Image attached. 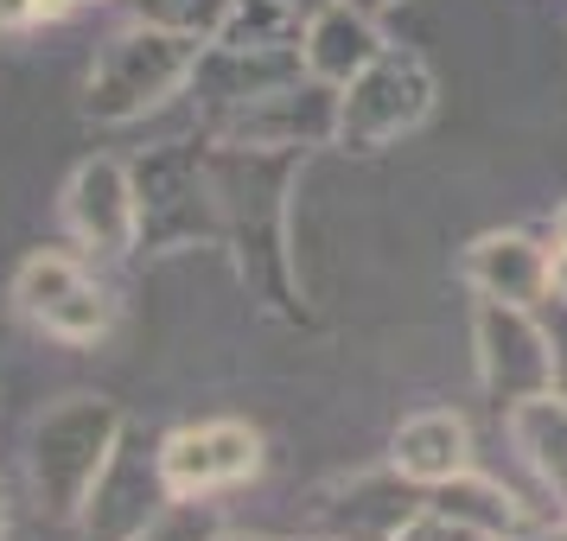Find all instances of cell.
Wrapping results in <instances>:
<instances>
[{"label":"cell","mask_w":567,"mask_h":541,"mask_svg":"<svg viewBox=\"0 0 567 541\" xmlns=\"http://www.w3.org/2000/svg\"><path fill=\"white\" fill-rule=\"evenodd\" d=\"M548 249L529 230H485L460 249V274L472 293L485 300H511V306H548Z\"/></svg>","instance_id":"cell-12"},{"label":"cell","mask_w":567,"mask_h":541,"mask_svg":"<svg viewBox=\"0 0 567 541\" xmlns=\"http://www.w3.org/2000/svg\"><path fill=\"white\" fill-rule=\"evenodd\" d=\"M555 529H561V535H567V516H561V522H555Z\"/></svg>","instance_id":"cell-30"},{"label":"cell","mask_w":567,"mask_h":541,"mask_svg":"<svg viewBox=\"0 0 567 541\" xmlns=\"http://www.w3.org/2000/svg\"><path fill=\"white\" fill-rule=\"evenodd\" d=\"M548 242H567V205L555 210V236H548Z\"/></svg>","instance_id":"cell-28"},{"label":"cell","mask_w":567,"mask_h":541,"mask_svg":"<svg viewBox=\"0 0 567 541\" xmlns=\"http://www.w3.org/2000/svg\"><path fill=\"white\" fill-rule=\"evenodd\" d=\"M395 541H446V529H440L434 516L421 510V516H414V522H409V529H402V535H395Z\"/></svg>","instance_id":"cell-24"},{"label":"cell","mask_w":567,"mask_h":541,"mask_svg":"<svg viewBox=\"0 0 567 541\" xmlns=\"http://www.w3.org/2000/svg\"><path fill=\"white\" fill-rule=\"evenodd\" d=\"M64 230L90 261H122L141 249V191L128 159L96 154L64 179Z\"/></svg>","instance_id":"cell-9"},{"label":"cell","mask_w":567,"mask_h":541,"mask_svg":"<svg viewBox=\"0 0 567 541\" xmlns=\"http://www.w3.org/2000/svg\"><path fill=\"white\" fill-rule=\"evenodd\" d=\"M421 510H427V490H414L395 465H383V471H363L351 485L326 490L319 541H395Z\"/></svg>","instance_id":"cell-11"},{"label":"cell","mask_w":567,"mask_h":541,"mask_svg":"<svg viewBox=\"0 0 567 541\" xmlns=\"http://www.w3.org/2000/svg\"><path fill=\"white\" fill-rule=\"evenodd\" d=\"M13 306L58 344H96L115 332V293L83 249H32L13 268Z\"/></svg>","instance_id":"cell-6"},{"label":"cell","mask_w":567,"mask_h":541,"mask_svg":"<svg viewBox=\"0 0 567 541\" xmlns=\"http://www.w3.org/2000/svg\"><path fill=\"white\" fill-rule=\"evenodd\" d=\"M287 7H293L300 20H312V13H326V7H338V0H287Z\"/></svg>","instance_id":"cell-27"},{"label":"cell","mask_w":567,"mask_h":541,"mask_svg":"<svg viewBox=\"0 0 567 541\" xmlns=\"http://www.w3.org/2000/svg\"><path fill=\"white\" fill-rule=\"evenodd\" d=\"M205 134L217 147H256V154H307L338 141V90L319 77H300L287 90L249 96L236 108L205 115Z\"/></svg>","instance_id":"cell-7"},{"label":"cell","mask_w":567,"mask_h":541,"mask_svg":"<svg viewBox=\"0 0 567 541\" xmlns=\"http://www.w3.org/2000/svg\"><path fill=\"white\" fill-rule=\"evenodd\" d=\"M383 20H370V13H358L351 0H338V7H326V13H312L307 20V39H300V58H307V77L332 83V90H344V83L358 77L370 58L383 52Z\"/></svg>","instance_id":"cell-16"},{"label":"cell","mask_w":567,"mask_h":541,"mask_svg":"<svg viewBox=\"0 0 567 541\" xmlns=\"http://www.w3.org/2000/svg\"><path fill=\"white\" fill-rule=\"evenodd\" d=\"M198 52H205V39H192V32L128 20L115 39H103V52L90 58V77H83V115H90L96 128L141 122L147 108H159L166 96H179L185 83H192Z\"/></svg>","instance_id":"cell-1"},{"label":"cell","mask_w":567,"mask_h":541,"mask_svg":"<svg viewBox=\"0 0 567 541\" xmlns=\"http://www.w3.org/2000/svg\"><path fill=\"white\" fill-rule=\"evenodd\" d=\"M268 459V446L249 420H192L159 434V471L173 497H224V490L249 485Z\"/></svg>","instance_id":"cell-10"},{"label":"cell","mask_w":567,"mask_h":541,"mask_svg":"<svg viewBox=\"0 0 567 541\" xmlns=\"http://www.w3.org/2000/svg\"><path fill=\"white\" fill-rule=\"evenodd\" d=\"M166 503H173V490H166V471H159V439L128 420V434L115 439L103 478L83 503L78 529L83 541H141Z\"/></svg>","instance_id":"cell-8"},{"label":"cell","mask_w":567,"mask_h":541,"mask_svg":"<svg viewBox=\"0 0 567 541\" xmlns=\"http://www.w3.org/2000/svg\"><path fill=\"white\" fill-rule=\"evenodd\" d=\"M78 0H0V32H27V27H52L64 20Z\"/></svg>","instance_id":"cell-21"},{"label":"cell","mask_w":567,"mask_h":541,"mask_svg":"<svg viewBox=\"0 0 567 541\" xmlns=\"http://www.w3.org/2000/svg\"><path fill=\"white\" fill-rule=\"evenodd\" d=\"M548 306H567V242L548 249Z\"/></svg>","instance_id":"cell-23"},{"label":"cell","mask_w":567,"mask_h":541,"mask_svg":"<svg viewBox=\"0 0 567 541\" xmlns=\"http://www.w3.org/2000/svg\"><path fill=\"white\" fill-rule=\"evenodd\" d=\"M511 541H567L555 522H536V529H523V535H511Z\"/></svg>","instance_id":"cell-25"},{"label":"cell","mask_w":567,"mask_h":541,"mask_svg":"<svg viewBox=\"0 0 567 541\" xmlns=\"http://www.w3.org/2000/svg\"><path fill=\"white\" fill-rule=\"evenodd\" d=\"M427 510L446 516V522H460V529H478V535H491V541H511V535H523V529L542 522V516L523 510V497H516L511 485H497L478 465L427 490Z\"/></svg>","instance_id":"cell-17"},{"label":"cell","mask_w":567,"mask_h":541,"mask_svg":"<svg viewBox=\"0 0 567 541\" xmlns=\"http://www.w3.org/2000/svg\"><path fill=\"white\" fill-rule=\"evenodd\" d=\"M300 77H307V58L300 52H236V45L205 39L185 96H198V108L217 115V108H236V103H249V96L287 90V83H300Z\"/></svg>","instance_id":"cell-13"},{"label":"cell","mask_w":567,"mask_h":541,"mask_svg":"<svg viewBox=\"0 0 567 541\" xmlns=\"http://www.w3.org/2000/svg\"><path fill=\"white\" fill-rule=\"evenodd\" d=\"M351 7H358V13H370V20H383V13H395V7H402V0H351Z\"/></svg>","instance_id":"cell-26"},{"label":"cell","mask_w":567,"mask_h":541,"mask_svg":"<svg viewBox=\"0 0 567 541\" xmlns=\"http://www.w3.org/2000/svg\"><path fill=\"white\" fill-rule=\"evenodd\" d=\"M224 541H243V535H224Z\"/></svg>","instance_id":"cell-31"},{"label":"cell","mask_w":567,"mask_h":541,"mask_svg":"<svg viewBox=\"0 0 567 541\" xmlns=\"http://www.w3.org/2000/svg\"><path fill=\"white\" fill-rule=\"evenodd\" d=\"M472 363H478V388L497 408V420L523 402H536L555 388V337L542 306H511V300H485L472 306Z\"/></svg>","instance_id":"cell-5"},{"label":"cell","mask_w":567,"mask_h":541,"mask_svg":"<svg viewBox=\"0 0 567 541\" xmlns=\"http://www.w3.org/2000/svg\"><path fill=\"white\" fill-rule=\"evenodd\" d=\"M122 434H128V414L115 408L109 395H64L58 408L39 414V427H32V459H27L32 490H39V510L58 516V522H78Z\"/></svg>","instance_id":"cell-2"},{"label":"cell","mask_w":567,"mask_h":541,"mask_svg":"<svg viewBox=\"0 0 567 541\" xmlns=\"http://www.w3.org/2000/svg\"><path fill=\"white\" fill-rule=\"evenodd\" d=\"M389 465L409 478L414 490H434L446 478L472 471V420L453 408H421L389 434Z\"/></svg>","instance_id":"cell-14"},{"label":"cell","mask_w":567,"mask_h":541,"mask_svg":"<svg viewBox=\"0 0 567 541\" xmlns=\"http://www.w3.org/2000/svg\"><path fill=\"white\" fill-rule=\"evenodd\" d=\"M548 319V337H555V388L567 395V306H542Z\"/></svg>","instance_id":"cell-22"},{"label":"cell","mask_w":567,"mask_h":541,"mask_svg":"<svg viewBox=\"0 0 567 541\" xmlns=\"http://www.w3.org/2000/svg\"><path fill=\"white\" fill-rule=\"evenodd\" d=\"M300 39H307V20L287 0H236L217 27V45H236V52H300Z\"/></svg>","instance_id":"cell-18"},{"label":"cell","mask_w":567,"mask_h":541,"mask_svg":"<svg viewBox=\"0 0 567 541\" xmlns=\"http://www.w3.org/2000/svg\"><path fill=\"white\" fill-rule=\"evenodd\" d=\"M0 541H7V503H0Z\"/></svg>","instance_id":"cell-29"},{"label":"cell","mask_w":567,"mask_h":541,"mask_svg":"<svg viewBox=\"0 0 567 541\" xmlns=\"http://www.w3.org/2000/svg\"><path fill=\"white\" fill-rule=\"evenodd\" d=\"M141 541H224V510L217 497H173Z\"/></svg>","instance_id":"cell-19"},{"label":"cell","mask_w":567,"mask_h":541,"mask_svg":"<svg viewBox=\"0 0 567 541\" xmlns=\"http://www.w3.org/2000/svg\"><path fill=\"white\" fill-rule=\"evenodd\" d=\"M230 7H236V0H128L134 20L192 32V39H217V27H224V13H230Z\"/></svg>","instance_id":"cell-20"},{"label":"cell","mask_w":567,"mask_h":541,"mask_svg":"<svg viewBox=\"0 0 567 541\" xmlns=\"http://www.w3.org/2000/svg\"><path fill=\"white\" fill-rule=\"evenodd\" d=\"M504 434H511V452L523 459V471L536 478V490L555 503V522L567 516V395L548 388L536 402L504 414Z\"/></svg>","instance_id":"cell-15"},{"label":"cell","mask_w":567,"mask_h":541,"mask_svg":"<svg viewBox=\"0 0 567 541\" xmlns=\"http://www.w3.org/2000/svg\"><path fill=\"white\" fill-rule=\"evenodd\" d=\"M440 83L427 71V58L409 45H383V52L363 64L358 77L338 90V141L344 154H383L402 134H414L434 115Z\"/></svg>","instance_id":"cell-4"},{"label":"cell","mask_w":567,"mask_h":541,"mask_svg":"<svg viewBox=\"0 0 567 541\" xmlns=\"http://www.w3.org/2000/svg\"><path fill=\"white\" fill-rule=\"evenodd\" d=\"M134 191H141V256L224 242V205H217L210 147L166 141L154 154H141L134 159Z\"/></svg>","instance_id":"cell-3"}]
</instances>
